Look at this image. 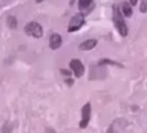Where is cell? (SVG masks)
<instances>
[{"instance_id":"6da1fadb","label":"cell","mask_w":147,"mask_h":133,"mask_svg":"<svg viewBox=\"0 0 147 133\" xmlns=\"http://www.w3.org/2000/svg\"><path fill=\"white\" fill-rule=\"evenodd\" d=\"M113 20H115V26H117V29L119 31V34H121V35H127V26H126V23L123 21L121 11H119L118 6L113 8Z\"/></svg>"},{"instance_id":"277c9868","label":"cell","mask_w":147,"mask_h":133,"mask_svg":"<svg viewBox=\"0 0 147 133\" xmlns=\"http://www.w3.org/2000/svg\"><path fill=\"white\" fill-rule=\"evenodd\" d=\"M89 118H90V104H86L81 110V122H80L81 128H84L89 124Z\"/></svg>"},{"instance_id":"3957f363","label":"cell","mask_w":147,"mask_h":133,"mask_svg":"<svg viewBox=\"0 0 147 133\" xmlns=\"http://www.w3.org/2000/svg\"><path fill=\"white\" fill-rule=\"evenodd\" d=\"M83 25H84V17L81 14H78V15H74L71 18V23H69L67 29H69V32H74V31H78Z\"/></svg>"},{"instance_id":"7a4b0ae2","label":"cell","mask_w":147,"mask_h":133,"mask_svg":"<svg viewBox=\"0 0 147 133\" xmlns=\"http://www.w3.org/2000/svg\"><path fill=\"white\" fill-rule=\"evenodd\" d=\"M25 32L28 35L34 37V38H40V37L43 35V28H41V25H38L37 21H31L25 26Z\"/></svg>"},{"instance_id":"30bf717a","label":"cell","mask_w":147,"mask_h":133,"mask_svg":"<svg viewBox=\"0 0 147 133\" xmlns=\"http://www.w3.org/2000/svg\"><path fill=\"white\" fill-rule=\"evenodd\" d=\"M9 25H11V26H16V18H14V17H9Z\"/></svg>"},{"instance_id":"8fae6325","label":"cell","mask_w":147,"mask_h":133,"mask_svg":"<svg viewBox=\"0 0 147 133\" xmlns=\"http://www.w3.org/2000/svg\"><path fill=\"white\" fill-rule=\"evenodd\" d=\"M138 3V0H130V5H136Z\"/></svg>"},{"instance_id":"9c48e42d","label":"cell","mask_w":147,"mask_h":133,"mask_svg":"<svg viewBox=\"0 0 147 133\" xmlns=\"http://www.w3.org/2000/svg\"><path fill=\"white\" fill-rule=\"evenodd\" d=\"M92 3V0H78V6H80V9H86L89 8V5Z\"/></svg>"},{"instance_id":"8992f818","label":"cell","mask_w":147,"mask_h":133,"mask_svg":"<svg viewBox=\"0 0 147 133\" xmlns=\"http://www.w3.org/2000/svg\"><path fill=\"white\" fill-rule=\"evenodd\" d=\"M61 46V37L58 34H52L51 35V48L52 49H58Z\"/></svg>"},{"instance_id":"ba28073f","label":"cell","mask_w":147,"mask_h":133,"mask_svg":"<svg viewBox=\"0 0 147 133\" xmlns=\"http://www.w3.org/2000/svg\"><path fill=\"white\" fill-rule=\"evenodd\" d=\"M119 11H121L126 17H130L132 15V8H130V3H123L119 6Z\"/></svg>"},{"instance_id":"7c38bea8","label":"cell","mask_w":147,"mask_h":133,"mask_svg":"<svg viewBox=\"0 0 147 133\" xmlns=\"http://www.w3.org/2000/svg\"><path fill=\"white\" fill-rule=\"evenodd\" d=\"M35 2H43V0H35Z\"/></svg>"},{"instance_id":"5b68a950","label":"cell","mask_w":147,"mask_h":133,"mask_svg":"<svg viewBox=\"0 0 147 133\" xmlns=\"http://www.w3.org/2000/svg\"><path fill=\"white\" fill-rule=\"evenodd\" d=\"M69 66H71V71L75 73L77 77H83V73H84V66H83L81 61H78V60H72Z\"/></svg>"},{"instance_id":"52a82bcc","label":"cell","mask_w":147,"mask_h":133,"mask_svg":"<svg viewBox=\"0 0 147 133\" xmlns=\"http://www.w3.org/2000/svg\"><path fill=\"white\" fill-rule=\"evenodd\" d=\"M95 46H96V40H86L80 44V49L81 50H90V49H94Z\"/></svg>"}]
</instances>
